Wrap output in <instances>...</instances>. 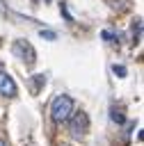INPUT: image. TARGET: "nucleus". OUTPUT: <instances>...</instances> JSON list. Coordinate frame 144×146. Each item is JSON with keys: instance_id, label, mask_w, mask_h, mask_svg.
Here are the masks:
<instances>
[{"instance_id": "f257e3e1", "label": "nucleus", "mask_w": 144, "mask_h": 146, "mask_svg": "<svg viewBox=\"0 0 144 146\" xmlns=\"http://www.w3.org/2000/svg\"><path fill=\"white\" fill-rule=\"evenodd\" d=\"M71 114H73V98L66 96V94L55 96L53 103H50V116H53V121L55 123H66L71 119Z\"/></svg>"}, {"instance_id": "6e6552de", "label": "nucleus", "mask_w": 144, "mask_h": 146, "mask_svg": "<svg viewBox=\"0 0 144 146\" xmlns=\"http://www.w3.org/2000/svg\"><path fill=\"white\" fill-rule=\"evenodd\" d=\"M0 146H7V144H5V141H2V139H0Z\"/></svg>"}, {"instance_id": "f03ea898", "label": "nucleus", "mask_w": 144, "mask_h": 146, "mask_svg": "<svg viewBox=\"0 0 144 146\" xmlns=\"http://www.w3.org/2000/svg\"><path fill=\"white\" fill-rule=\"evenodd\" d=\"M71 135L73 137H80V135H85L87 132V128H89V119H87V114L85 112H75V114H71Z\"/></svg>"}, {"instance_id": "7ed1b4c3", "label": "nucleus", "mask_w": 144, "mask_h": 146, "mask_svg": "<svg viewBox=\"0 0 144 146\" xmlns=\"http://www.w3.org/2000/svg\"><path fill=\"white\" fill-rule=\"evenodd\" d=\"M14 55L25 59V64H34V48L25 39H16L14 41Z\"/></svg>"}, {"instance_id": "423d86ee", "label": "nucleus", "mask_w": 144, "mask_h": 146, "mask_svg": "<svg viewBox=\"0 0 144 146\" xmlns=\"http://www.w3.org/2000/svg\"><path fill=\"white\" fill-rule=\"evenodd\" d=\"M39 34H41V36H43V39H48V41H53V39H57V34H55V32H53V30H41V32H39Z\"/></svg>"}, {"instance_id": "39448f33", "label": "nucleus", "mask_w": 144, "mask_h": 146, "mask_svg": "<svg viewBox=\"0 0 144 146\" xmlns=\"http://www.w3.org/2000/svg\"><path fill=\"white\" fill-rule=\"evenodd\" d=\"M112 73H114L117 78H123V75H126V66H121V64H114V66H112Z\"/></svg>"}, {"instance_id": "20e7f679", "label": "nucleus", "mask_w": 144, "mask_h": 146, "mask_svg": "<svg viewBox=\"0 0 144 146\" xmlns=\"http://www.w3.org/2000/svg\"><path fill=\"white\" fill-rule=\"evenodd\" d=\"M0 94H2V96H14V94H16V82H14L11 75L5 73V71H0Z\"/></svg>"}, {"instance_id": "0eeeda50", "label": "nucleus", "mask_w": 144, "mask_h": 146, "mask_svg": "<svg viewBox=\"0 0 144 146\" xmlns=\"http://www.w3.org/2000/svg\"><path fill=\"white\" fill-rule=\"evenodd\" d=\"M110 116H112V121H117V123H123V114H121V112L112 110V114H110Z\"/></svg>"}]
</instances>
